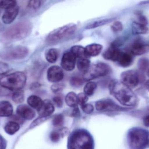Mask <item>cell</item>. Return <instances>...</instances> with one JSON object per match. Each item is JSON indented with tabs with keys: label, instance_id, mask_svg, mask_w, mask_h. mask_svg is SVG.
<instances>
[{
	"label": "cell",
	"instance_id": "cell-16",
	"mask_svg": "<svg viewBox=\"0 0 149 149\" xmlns=\"http://www.w3.org/2000/svg\"><path fill=\"white\" fill-rule=\"evenodd\" d=\"M19 11V8L17 6L6 10L2 17L3 23L8 24L13 22L18 15Z\"/></svg>",
	"mask_w": 149,
	"mask_h": 149
},
{
	"label": "cell",
	"instance_id": "cell-17",
	"mask_svg": "<svg viewBox=\"0 0 149 149\" xmlns=\"http://www.w3.org/2000/svg\"><path fill=\"white\" fill-rule=\"evenodd\" d=\"M55 111V107L52 102L49 100L43 101L42 105L38 109V114L40 116L47 117L51 115Z\"/></svg>",
	"mask_w": 149,
	"mask_h": 149
},
{
	"label": "cell",
	"instance_id": "cell-9",
	"mask_svg": "<svg viewBox=\"0 0 149 149\" xmlns=\"http://www.w3.org/2000/svg\"><path fill=\"white\" fill-rule=\"evenodd\" d=\"M143 79L140 72L132 70L123 72L120 75L121 82L130 88L137 87Z\"/></svg>",
	"mask_w": 149,
	"mask_h": 149
},
{
	"label": "cell",
	"instance_id": "cell-26",
	"mask_svg": "<svg viewBox=\"0 0 149 149\" xmlns=\"http://www.w3.org/2000/svg\"><path fill=\"white\" fill-rule=\"evenodd\" d=\"M77 66L79 71L83 73H85L90 67V60L87 58H79L77 61Z\"/></svg>",
	"mask_w": 149,
	"mask_h": 149
},
{
	"label": "cell",
	"instance_id": "cell-1",
	"mask_svg": "<svg viewBox=\"0 0 149 149\" xmlns=\"http://www.w3.org/2000/svg\"><path fill=\"white\" fill-rule=\"evenodd\" d=\"M109 89L110 94L123 106L134 107L137 105L138 99L131 88L123 84L120 81L113 79L109 82Z\"/></svg>",
	"mask_w": 149,
	"mask_h": 149
},
{
	"label": "cell",
	"instance_id": "cell-4",
	"mask_svg": "<svg viewBox=\"0 0 149 149\" xmlns=\"http://www.w3.org/2000/svg\"><path fill=\"white\" fill-rule=\"evenodd\" d=\"M31 31L30 23L27 22H21L8 29L3 34V37L7 41H18L28 37Z\"/></svg>",
	"mask_w": 149,
	"mask_h": 149
},
{
	"label": "cell",
	"instance_id": "cell-12",
	"mask_svg": "<svg viewBox=\"0 0 149 149\" xmlns=\"http://www.w3.org/2000/svg\"><path fill=\"white\" fill-rule=\"evenodd\" d=\"M64 77V73L62 68L57 65H53L48 69L47 78L48 81L53 83L61 81Z\"/></svg>",
	"mask_w": 149,
	"mask_h": 149
},
{
	"label": "cell",
	"instance_id": "cell-19",
	"mask_svg": "<svg viewBox=\"0 0 149 149\" xmlns=\"http://www.w3.org/2000/svg\"><path fill=\"white\" fill-rule=\"evenodd\" d=\"M103 46L99 44L93 43L88 45L85 48V52L87 57L98 56L102 50Z\"/></svg>",
	"mask_w": 149,
	"mask_h": 149
},
{
	"label": "cell",
	"instance_id": "cell-11",
	"mask_svg": "<svg viewBox=\"0 0 149 149\" xmlns=\"http://www.w3.org/2000/svg\"><path fill=\"white\" fill-rule=\"evenodd\" d=\"M127 52L133 56H141L149 52V44L141 39H136L130 45L128 50Z\"/></svg>",
	"mask_w": 149,
	"mask_h": 149
},
{
	"label": "cell",
	"instance_id": "cell-23",
	"mask_svg": "<svg viewBox=\"0 0 149 149\" xmlns=\"http://www.w3.org/2000/svg\"><path fill=\"white\" fill-rule=\"evenodd\" d=\"M65 102L66 104L70 107L74 108L78 107L79 103L77 95L74 92H70L65 96Z\"/></svg>",
	"mask_w": 149,
	"mask_h": 149
},
{
	"label": "cell",
	"instance_id": "cell-45",
	"mask_svg": "<svg viewBox=\"0 0 149 149\" xmlns=\"http://www.w3.org/2000/svg\"><path fill=\"white\" fill-rule=\"evenodd\" d=\"M143 123L145 127H149V114L143 117Z\"/></svg>",
	"mask_w": 149,
	"mask_h": 149
},
{
	"label": "cell",
	"instance_id": "cell-38",
	"mask_svg": "<svg viewBox=\"0 0 149 149\" xmlns=\"http://www.w3.org/2000/svg\"><path fill=\"white\" fill-rule=\"evenodd\" d=\"M111 28L114 32H118L123 30V26L121 22L116 21L112 24Z\"/></svg>",
	"mask_w": 149,
	"mask_h": 149
},
{
	"label": "cell",
	"instance_id": "cell-14",
	"mask_svg": "<svg viewBox=\"0 0 149 149\" xmlns=\"http://www.w3.org/2000/svg\"><path fill=\"white\" fill-rule=\"evenodd\" d=\"M16 113L21 118L31 120L36 116V112L30 107L24 104L19 105L17 108Z\"/></svg>",
	"mask_w": 149,
	"mask_h": 149
},
{
	"label": "cell",
	"instance_id": "cell-5",
	"mask_svg": "<svg viewBox=\"0 0 149 149\" xmlns=\"http://www.w3.org/2000/svg\"><path fill=\"white\" fill-rule=\"evenodd\" d=\"M27 76L23 72H17L0 79V86L13 91L22 90L26 84Z\"/></svg>",
	"mask_w": 149,
	"mask_h": 149
},
{
	"label": "cell",
	"instance_id": "cell-48",
	"mask_svg": "<svg viewBox=\"0 0 149 149\" xmlns=\"http://www.w3.org/2000/svg\"><path fill=\"white\" fill-rule=\"evenodd\" d=\"M144 86L149 92V79L145 81V83H144Z\"/></svg>",
	"mask_w": 149,
	"mask_h": 149
},
{
	"label": "cell",
	"instance_id": "cell-47",
	"mask_svg": "<svg viewBox=\"0 0 149 149\" xmlns=\"http://www.w3.org/2000/svg\"><path fill=\"white\" fill-rule=\"evenodd\" d=\"M73 111H72V115L74 116H78L79 115L80 111L79 110V108L78 107H75L73 108Z\"/></svg>",
	"mask_w": 149,
	"mask_h": 149
},
{
	"label": "cell",
	"instance_id": "cell-50",
	"mask_svg": "<svg viewBox=\"0 0 149 149\" xmlns=\"http://www.w3.org/2000/svg\"><path fill=\"white\" fill-rule=\"evenodd\" d=\"M147 75H148V76L149 78V68L148 70V71H147Z\"/></svg>",
	"mask_w": 149,
	"mask_h": 149
},
{
	"label": "cell",
	"instance_id": "cell-49",
	"mask_svg": "<svg viewBox=\"0 0 149 149\" xmlns=\"http://www.w3.org/2000/svg\"><path fill=\"white\" fill-rule=\"evenodd\" d=\"M3 27L2 24L0 23V31H2L3 30Z\"/></svg>",
	"mask_w": 149,
	"mask_h": 149
},
{
	"label": "cell",
	"instance_id": "cell-29",
	"mask_svg": "<svg viewBox=\"0 0 149 149\" xmlns=\"http://www.w3.org/2000/svg\"><path fill=\"white\" fill-rule=\"evenodd\" d=\"M97 87V84L93 81L87 82L84 88V93L88 96H91L94 93Z\"/></svg>",
	"mask_w": 149,
	"mask_h": 149
},
{
	"label": "cell",
	"instance_id": "cell-43",
	"mask_svg": "<svg viewBox=\"0 0 149 149\" xmlns=\"http://www.w3.org/2000/svg\"><path fill=\"white\" fill-rule=\"evenodd\" d=\"M47 117H43V116H40L39 118H37L35 120L33 121V122L31 123V127H36L39 124H41L43 122L45 121L46 120H47Z\"/></svg>",
	"mask_w": 149,
	"mask_h": 149
},
{
	"label": "cell",
	"instance_id": "cell-35",
	"mask_svg": "<svg viewBox=\"0 0 149 149\" xmlns=\"http://www.w3.org/2000/svg\"><path fill=\"white\" fill-rule=\"evenodd\" d=\"M64 121L63 116L61 114L56 115L54 116L52 120L53 126L56 127H60L63 126Z\"/></svg>",
	"mask_w": 149,
	"mask_h": 149
},
{
	"label": "cell",
	"instance_id": "cell-36",
	"mask_svg": "<svg viewBox=\"0 0 149 149\" xmlns=\"http://www.w3.org/2000/svg\"><path fill=\"white\" fill-rule=\"evenodd\" d=\"M64 88V84L59 82L54 83L51 87L52 91L54 93L57 95L60 94L63 92Z\"/></svg>",
	"mask_w": 149,
	"mask_h": 149
},
{
	"label": "cell",
	"instance_id": "cell-22",
	"mask_svg": "<svg viewBox=\"0 0 149 149\" xmlns=\"http://www.w3.org/2000/svg\"><path fill=\"white\" fill-rule=\"evenodd\" d=\"M27 102L31 107L38 110L42 105L43 100L37 95H31L28 97Z\"/></svg>",
	"mask_w": 149,
	"mask_h": 149
},
{
	"label": "cell",
	"instance_id": "cell-46",
	"mask_svg": "<svg viewBox=\"0 0 149 149\" xmlns=\"http://www.w3.org/2000/svg\"><path fill=\"white\" fill-rule=\"evenodd\" d=\"M6 148V142L2 136L0 135V149H5Z\"/></svg>",
	"mask_w": 149,
	"mask_h": 149
},
{
	"label": "cell",
	"instance_id": "cell-33",
	"mask_svg": "<svg viewBox=\"0 0 149 149\" xmlns=\"http://www.w3.org/2000/svg\"><path fill=\"white\" fill-rule=\"evenodd\" d=\"M113 20V19L110 18V19H103V20L96 21V22H94L93 23L88 25L86 27V29H94V28H97V27H100V26H103V25L111 22Z\"/></svg>",
	"mask_w": 149,
	"mask_h": 149
},
{
	"label": "cell",
	"instance_id": "cell-7",
	"mask_svg": "<svg viewBox=\"0 0 149 149\" xmlns=\"http://www.w3.org/2000/svg\"><path fill=\"white\" fill-rule=\"evenodd\" d=\"M111 72L110 66L104 63H99L90 65L88 70L84 73L83 77L85 81H90L100 77H104Z\"/></svg>",
	"mask_w": 149,
	"mask_h": 149
},
{
	"label": "cell",
	"instance_id": "cell-18",
	"mask_svg": "<svg viewBox=\"0 0 149 149\" xmlns=\"http://www.w3.org/2000/svg\"><path fill=\"white\" fill-rule=\"evenodd\" d=\"M133 56L127 52H122L117 62L120 66L123 68L129 67L132 65L134 62Z\"/></svg>",
	"mask_w": 149,
	"mask_h": 149
},
{
	"label": "cell",
	"instance_id": "cell-40",
	"mask_svg": "<svg viewBox=\"0 0 149 149\" xmlns=\"http://www.w3.org/2000/svg\"><path fill=\"white\" fill-rule=\"evenodd\" d=\"M10 71V67L8 64L0 62V75L7 74Z\"/></svg>",
	"mask_w": 149,
	"mask_h": 149
},
{
	"label": "cell",
	"instance_id": "cell-3",
	"mask_svg": "<svg viewBox=\"0 0 149 149\" xmlns=\"http://www.w3.org/2000/svg\"><path fill=\"white\" fill-rule=\"evenodd\" d=\"M68 149H94L93 140L87 131L84 130H77L69 137Z\"/></svg>",
	"mask_w": 149,
	"mask_h": 149
},
{
	"label": "cell",
	"instance_id": "cell-30",
	"mask_svg": "<svg viewBox=\"0 0 149 149\" xmlns=\"http://www.w3.org/2000/svg\"><path fill=\"white\" fill-rule=\"evenodd\" d=\"M137 67L140 71L144 72L149 68V60L146 58H141L138 60Z\"/></svg>",
	"mask_w": 149,
	"mask_h": 149
},
{
	"label": "cell",
	"instance_id": "cell-10",
	"mask_svg": "<svg viewBox=\"0 0 149 149\" xmlns=\"http://www.w3.org/2000/svg\"><path fill=\"white\" fill-rule=\"evenodd\" d=\"M95 108L100 111H126L131 109L120 107L110 99H102L98 100L95 103Z\"/></svg>",
	"mask_w": 149,
	"mask_h": 149
},
{
	"label": "cell",
	"instance_id": "cell-2",
	"mask_svg": "<svg viewBox=\"0 0 149 149\" xmlns=\"http://www.w3.org/2000/svg\"><path fill=\"white\" fill-rule=\"evenodd\" d=\"M127 139L130 149H146L149 147V131L142 128L134 127L130 129Z\"/></svg>",
	"mask_w": 149,
	"mask_h": 149
},
{
	"label": "cell",
	"instance_id": "cell-21",
	"mask_svg": "<svg viewBox=\"0 0 149 149\" xmlns=\"http://www.w3.org/2000/svg\"><path fill=\"white\" fill-rule=\"evenodd\" d=\"M131 30L132 33L134 35L146 34L149 31V28L147 25L137 22H134L132 23Z\"/></svg>",
	"mask_w": 149,
	"mask_h": 149
},
{
	"label": "cell",
	"instance_id": "cell-32",
	"mask_svg": "<svg viewBox=\"0 0 149 149\" xmlns=\"http://www.w3.org/2000/svg\"><path fill=\"white\" fill-rule=\"evenodd\" d=\"M17 6L16 0H0V8L5 10Z\"/></svg>",
	"mask_w": 149,
	"mask_h": 149
},
{
	"label": "cell",
	"instance_id": "cell-6",
	"mask_svg": "<svg viewBox=\"0 0 149 149\" xmlns=\"http://www.w3.org/2000/svg\"><path fill=\"white\" fill-rule=\"evenodd\" d=\"M77 30L75 24H70L54 30L48 35L46 41L49 44H54L72 36Z\"/></svg>",
	"mask_w": 149,
	"mask_h": 149
},
{
	"label": "cell",
	"instance_id": "cell-51",
	"mask_svg": "<svg viewBox=\"0 0 149 149\" xmlns=\"http://www.w3.org/2000/svg\"><path fill=\"white\" fill-rule=\"evenodd\" d=\"M149 3V0H148V1H146L145 2V3Z\"/></svg>",
	"mask_w": 149,
	"mask_h": 149
},
{
	"label": "cell",
	"instance_id": "cell-27",
	"mask_svg": "<svg viewBox=\"0 0 149 149\" xmlns=\"http://www.w3.org/2000/svg\"><path fill=\"white\" fill-rule=\"evenodd\" d=\"M20 125L18 123L15 121L8 122L4 127L5 132L9 135L14 134L19 130Z\"/></svg>",
	"mask_w": 149,
	"mask_h": 149
},
{
	"label": "cell",
	"instance_id": "cell-20",
	"mask_svg": "<svg viewBox=\"0 0 149 149\" xmlns=\"http://www.w3.org/2000/svg\"><path fill=\"white\" fill-rule=\"evenodd\" d=\"M13 107L12 104L8 101L0 102V116L9 117L12 115Z\"/></svg>",
	"mask_w": 149,
	"mask_h": 149
},
{
	"label": "cell",
	"instance_id": "cell-31",
	"mask_svg": "<svg viewBox=\"0 0 149 149\" xmlns=\"http://www.w3.org/2000/svg\"><path fill=\"white\" fill-rule=\"evenodd\" d=\"M12 99L15 103H22L24 100V92L22 90L15 91L12 94Z\"/></svg>",
	"mask_w": 149,
	"mask_h": 149
},
{
	"label": "cell",
	"instance_id": "cell-37",
	"mask_svg": "<svg viewBox=\"0 0 149 149\" xmlns=\"http://www.w3.org/2000/svg\"><path fill=\"white\" fill-rule=\"evenodd\" d=\"M78 97V103L80 106L84 105L86 103L88 100V96L84 93H79L77 95Z\"/></svg>",
	"mask_w": 149,
	"mask_h": 149
},
{
	"label": "cell",
	"instance_id": "cell-13",
	"mask_svg": "<svg viewBox=\"0 0 149 149\" xmlns=\"http://www.w3.org/2000/svg\"><path fill=\"white\" fill-rule=\"evenodd\" d=\"M76 58L70 52L64 53L61 60V65L62 68L66 71H71L75 67Z\"/></svg>",
	"mask_w": 149,
	"mask_h": 149
},
{
	"label": "cell",
	"instance_id": "cell-25",
	"mask_svg": "<svg viewBox=\"0 0 149 149\" xmlns=\"http://www.w3.org/2000/svg\"><path fill=\"white\" fill-rule=\"evenodd\" d=\"M58 55L57 50L55 48H51L46 51L45 58L49 63H54L57 60Z\"/></svg>",
	"mask_w": 149,
	"mask_h": 149
},
{
	"label": "cell",
	"instance_id": "cell-15",
	"mask_svg": "<svg viewBox=\"0 0 149 149\" xmlns=\"http://www.w3.org/2000/svg\"><path fill=\"white\" fill-rule=\"evenodd\" d=\"M122 52L119 48L110 45V47L104 52L102 56L106 60L117 62Z\"/></svg>",
	"mask_w": 149,
	"mask_h": 149
},
{
	"label": "cell",
	"instance_id": "cell-39",
	"mask_svg": "<svg viewBox=\"0 0 149 149\" xmlns=\"http://www.w3.org/2000/svg\"><path fill=\"white\" fill-rule=\"evenodd\" d=\"M81 106V109L86 114H90L94 111V107L93 105L88 103H86Z\"/></svg>",
	"mask_w": 149,
	"mask_h": 149
},
{
	"label": "cell",
	"instance_id": "cell-8",
	"mask_svg": "<svg viewBox=\"0 0 149 149\" xmlns=\"http://www.w3.org/2000/svg\"><path fill=\"white\" fill-rule=\"evenodd\" d=\"M29 52L26 47L18 45L4 49L0 53V56L7 60L23 59L27 56Z\"/></svg>",
	"mask_w": 149,
	"mask_h": 149
},
{
	"label": "cell",
	"instance_id": "cell-44",
	"mask_svg": "<svg viewBox=\"0 0 149 149\" xmlns=\"http://www.w3.org/2000/svg\"><path fill=\"white\" fill-rule=\"evenodd\" d=\"M138 22H139L143 24H145V25H148V20H147V18L143 15H139V14L138 15Z\"/></svg>",
	"mask_w": 149,
	"mask_h": 149
},
{
	"label": "cell",
	"instance_id": "cell-28",
	"mask_svg": "<svg viewBox=\"0 0 149 149\" xmlns=\"http://www.w3.org/2000/svg\"><path fill=\"white\" fill-rule=\"evenodd\" d=\"M85 80L83 76L74 75L72 76L70 80L71 86L74 88H78L84 84Z\"/></svg>",
	"mask_w": 149,
	"mask_h": 149
},
{
	"label": "cell",
	"instance_id": "cell-42",
	"mask_svg": "<svg viewBox=\"0 0 149 149\" xmlns=\"http://www.w3.org/2000/svg\"><path fill=\"white\" fill-rule=\"evenodd\" d=\"M50 137L53 142L56 143L60 140V135L57 131H53L51 133Z\"/></svg>",
	"mask_w": 149,
	"mask_h": 149
},
{
	"label": "cell",
	"instance_id": "cell-24",
	"mask_svg": "<svg viewBox=\"0 0 149 149\" xmlns=\"http://www.w3.org/2000/svg\"><path fill=\"white\" fill-rule=\"evenodd\" d=\"M70 52L76 58H87L85 52V48L81 45H74L70 49Z\"/></svg>",
	"mask_w": 149,
	"mask_h": 149
},
{
	"label": "cell",
	"instance_id": "cell-41",
	"mask_svg": "<svg viewBox=\"0 0 149 149\" xmlns=\"http://www.w3.org/2000/svg\"><path fill=\"white\" fill-rule=\"evenodd\" d=\"M53 101L55 105L58 108H61L63 107V99L61 96L59 95H56L53 98Z\"/></svg>",
	"mask_w": 149,
	"mask_h": 149
},
{
	"label": "cell",
	"instance_id": "cell-34",
	"mask_svg": "<svg viewBox=\"0 0 149 149\" xmlns=\"http://www.w3.org/2000/svg\"><path fill=\"white\" fill-rule=\"evenodd\" d=\"M46 0H29L28 7L32 9L36 10L41 7Z\"/></svg>",
	"mask_w": 149,
	"mask_h": 149
}]
</instances>
